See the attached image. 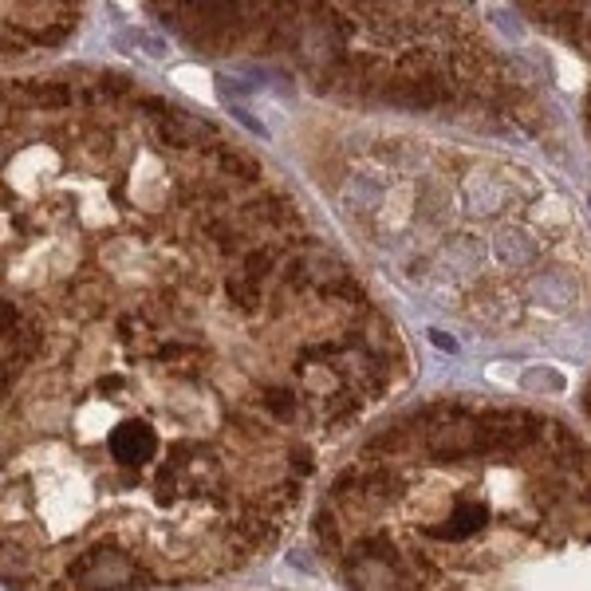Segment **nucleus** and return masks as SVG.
<instances>
[{
	"mask_svg": "<svg viewBox=\"0 0 591 591\" xmlns=\"http://www.w3.org/2000/svg\"><path fill=\"white\" fill-rule=\"evenodd\" d=\"M150 572L123 548H91L71 564V584L79 591H123L150 588Z\"/></svg>",
	"mask_w": 591,
	"mask_h": 591,
	"instance_id": "obj_1",
	"label": "nucleus"
},
{
	"mask_svg": "<svg viewBox=\"0 0 591 591\" xmlns=\"http://www.w3.org/2000/svg\"><path fill=\"white\" fill-rule=\"evenodd\" d=\"M150 119H154V134L170 146H209V150L217 146V142H205V138H213V131L194 115H182V111L158 103V111H150Z\"/></svg>",
	"mask_w": 591,
	"mask_h": 591,
	"instance_id": "obj_2",
	"label": "nucleus"
},
{
	"mask_svg": "<svg viewBox=\"0 0 591 591\" xmlns=\"http://www.w3.org/2000/svg\"><path fill=\"white\" fill-rule=\"evenodd\" d=\"M154 450H158V438L146 422H127L111 434V458L119 465H142L146 458H154Z\"/></svg>",
	"mask_w": 591,
	"mask_h": 591,
	"instance_id": "obj_3",
	"label": "nucleus"
},
{
	"mask_svg": "<svg viewBox=\"0 0 591 591\" xmlns=\"http://www.w3.org/2000/svg\"><path fill=\"white\" fill-rule=\"evenodd\" d=\"M489 521V513H485V505L481 501H469V497H461L458 509L450 513V521H438V525H430V536L434 540H469V536H477L481 528Z\"/></svg>",
	"mask_w": 591,
	"mask_h": 591,
	"instance_id": "obj_4",
	"label": "nucleus"
},
{
	"mask_svg": "<svg viewBox=\"0 0 591 591\" xmlns=\"http://www.w3.org/2000/svg\"><path fill=\"white\" fill-rule=\"evenodd\" d=\"M296 394L292 391H280V387H272V391L264 394V406H268V414H276V418H292L296 414Z\"/></svg>",
	"mask_w": 591,
	"mask_h": 591,
	"instance_id": "obj_5",
	"label": "nucleus"
}]
</instances>
